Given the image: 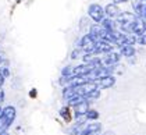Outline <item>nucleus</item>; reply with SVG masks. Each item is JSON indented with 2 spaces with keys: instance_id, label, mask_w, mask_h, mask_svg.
<instances>
[{
  "instance_id": "obj_1",
  "label": "nucleus",
  "mask_w": 146,
  "mask_h": 135,
  "mask_svg": "<svg viewBox=\"0 0 146 135\" xmlns=\"http://www.w3.org/2000/svg\"><path fill=\"white\" fill-rule=\"evenodd\" d=\"M15 118H17V107L14 104L3 106V110H1V114H0V132L10 131Z\"/></svg>"
},
{
  "instance_id": "obj_2",
  "label": "nucleus",
  "mask_w": 146,
  "mask_h": 135,
  "mask_svg": "<svg viewBox=\"0 0 146 135\" xmlns=\"http://www.w3.org/2000/svg\"><path fill=\"white\" fill-rule=\"evenodd\" d=\"M135 20H136V15L132 11L123 10V11L120 13V15L115 18L118 31H121L123 34H127V35L132 34V24H134Z\"/></svg>"
},
{
  "instance_id": "obj_3",
  "label": "nucleus",
  "mask_w": 146,
  "mask_h": 135,
  "mask_svg": "<svg viewBox=\"0 0 146 135\" xmlns=\"http://www.w3.org/2000/svg\"><path fill=\"white\" fill-rule=\"evenodd\" d=\"M86 15L89 17V20L95 24H100L106 18V13H104V6H102L100 3H90L86 10Z\"/></svg>"
},
{
  "instance_id": "obj_4",
  "label": "nucleus",
  "mask_w": 146,
  "mask_h": 135,
  "mask_svg": "<svg viewBox=\"0 0 146 135\" xmlns=\"http://www.w3.org/2000/svg\"><path fill=\"white\" fill-rule=\"evenodd\" d=\"M121 59L123 56L120 55L118 50H111L110 53L102 56V63H103V67H115L121 63Z\"/></svg>"
},
{
  "instance_id": "obj_5",
  "label": "nucleus",
  "mask_w": 146,
  "mask_h": 135,
  "mask_svg": "<svg viewBox=\"0 0 146 135\" xmlns=\"http://www.w3.org/2000/svg\"><path fill=\"white\" fill-rule=\"evenodd\" d=\"M131 11L146 23V0H131Z\"/></svg>"
},
{
  "instance_id": "obj_6",
  "label": "nucleus",
  "mask_w": 146,
  "mask_h": 135,
  "mask_svg": "<svg viewBox=\"0 0 146 135\" xmlns=\"http://www.w3.org/2000/svg\"><path fill=\"white\" fill-rule=\"evenodd\" d=\"M58 117L64 124H71L74 121V113H72V107H70L68 104H63L58 109Z\"/></svg>"
},
{
  "instance_id": "obj_7",
  "label": "nucleus",
  "mask_w": 146,
  "mask_h": 135,
  "mask_svg": "<svg viewBox=\"0 0 146 135\" xmlns=\"http://www.w3.org/2000/svg\"><path fill=\"white\" fill-rule=\"evenodd\" d=\"M111 50H114V46L109 42H104V41H98L95 49H93V55L95 56H104L107 53H110Z\"/></svg>"
},
{
  "instance_id": "obj_8",
  "label": "nucleus",
  "mask_w": 146,
  "mask_h": 135,
  "mask_svg": "<svg viewBox=\"0 0 146 135\" xmlns=\"http://www.w3.org/2000/svg\"><path fill=\"white\" fill-rule=\"evenodd\" d=\"M102 127L103 125L98 121H90L82 128L79 135H99L102 132Z\"/></svg>"
},
{
  "instance_id": "obj_9",
  "label": "nucleus",
  "mask_w": 146,
  "mask_h": 135,
  "mask_svg": "<svg viewBox=\"0 0 146 135\" xmlns=\"http://www.w3.org/2000/svg\"><path fill=\"white\" fill-rule=\"evenodd\" d=\"M95 82H96V85H98L99 89L104 90V89L113 88L115 85V82H117V78H115V75H106V77H102V78H99L98 81H95Z\"/></svg>"
},
{
  "instance_id": "obj_10",
  "label": "nucleus",
  "mask_w": 146,
  "mask_h": 135,
  "mask_svg": "<svg viewBox=\"0 0 146 135\" xmlns=\"http://www.w3.org/2000/svg\"><path fill=\"white\" fill-rule=\"evenodd\" d=\"M90 104H92V102H89L88 99H85L84 102H81L79 104H77L75 107H72L74 118H78V117L86 116V113L89 112V109H90Z\"/></svg>"
},
{
  "instance_id": "obj_11",
  "label": "nucleus",
  "mask_w": 146,
  "mask_h": 135,
  "mask_svg": "<svg viewBox=\"0 0 146 135\" xmlns=\"http://www.w3.org/2000/svg\"><path fill=\"white\" fill-rule=\"evenodd\" d=\"M123 11L121 10V7L118 6V4H115V3H107L106 6H104V13H106V17H109V18H117L118 15H120V13Z\"/></svg>"
},
{
  "instance_id": "obj_12",
  "label": "nucleus",
  "mask_w": 146,
  "mask_h": 135,
  "mask_svg": "<svg viewBox=\"0 0 146 135\" xmlns=\"http://www.w3.org/2000/svg\"><path fill=\"white\" fill-rule=\"evenodd\" d=\"M93 70H95V68L92 67L90 64H86V63H82V61H81L79 64H75V66H74V75H85V77H88Z\"/></svg>"
},
{
  "instance_id": "obj_13",
  "label": "nucleus",
  "mask_w": 146,
  "mask_h": 135,
  "mask_svg": "<svg viewBox=\"0 0 146 135\" xmlns=\"http://www.w3.org/2000/svg\"><path fill=\"white\" fill-rule=\"evenodd\" d=\"M117 50H118L120 55L123 57H125V59L134 57V56H136V53H138L136 47L132 45H123V46H120V47H117Z\"/></svg>"
},
{
  "instance_id": "obj_14",
  "label": "nucleus",
  "mask_w": 146,
  "mask_h": 135,
  "mask_svg": "<svg viewBox=\"0 0 146 135\" xmlns=\"http://www.w3.org/2000/svg\"><path fill=\"white\" fill-rule=\"evenodd\" d=\"M145 32H146V23L142 18L136 17V20H135L134 24H132V34H134L135 36H139V35L145 34Z\"/></svg>"
},
{
  "instance_id": "obj_15",
  "label": "nucleus",
  "mask_w": 146,
  "mask_h": 135,
  "mask_svg": "<svg viewBox=\"0 0 146 135\" xmlns=\"http://www.w3.org/2000/svg\"><path fill=\"white\" fill-rule=\"evenodd\" d=\"M85 125L81 123H75V121H72L71 124H68L67 130H66V132L67 135H79V132L82 131V128H84Z\"/></svg>"
},
{
  "instance_id": "obj_16",
  "label": "nucleus",
  "mask_w": 146,
  "mask_h": 135,
  "mask_svg": "<svg viewBox=\"0 0 146 135\" xmlns=\"http://www.w3.org/2000/svg\"><path fill=\"white\" fill-rule=\"evenodd\" d=\"M100 25L106 29V31H115V29H118L117 21H115L114 18H109V17H106V18L100 23Z\"/></svg>"
},
{
  "instance_id": "obj_17",
  "label": "nucleus",
  "mask_w": 146,
  "mask_h": 135,
  "mask_svg": "<svg viewBox=\"0 0 146 135\" xmlns=\"http://www.w3.org/2000/svg\"><path fill=\"white\" fill-rule=\"evenodd\" d=\"M74 75V66L72 64H66L64 67L61 68L60 71V77H64V78H71Z\"/></svg>"
},
{
  "instance_id": "obj_18",
  "label": "nucleus",
  "mask_w": 146,
  "mask_h": 135,
  "mask_svg": "<svg viewBox=\"0 0 146 135\" xmlns=\"http://www.w3.org/2000/svg\"><path fill=\"white\" fill-rule=\"evenodd\" d=\"M86 120H88V123H90V121H98L99 120V117H100V113L98 112L96 109H93V107H90L89 112L86 113Z\"/></svg>"
},
{
  "instance_id": "obj_19",
  "label": "nucleus",
  "mask_w": 146,
  "mask_h": 135,
  "mask_svg": "<svg viewBox=\"0 0 146 135\" xmlns=\"http://www.w3.org/2000/svg\"><path fill=\"white\" fill-rule=\"evenodd\" d=\"M82 56H84V50L79 49V47H74V49L71 50V53H70V59H71L72 61H78V60H81Z\"/></svg>"
},
{
  "instance_id": "obj_20",
  "label": "nucleus",
  "mask_w": 146,
  "mask_h": 135,
  "mask_svg": "<svg viewBox=\"0 0 146 135\" xmlns=\"http://www.w3.org/2000/svg\"><path fill=\"white\" fill-rule=\"evenodd\" d=\"M90 20H89V17L86 15V17H82L81 20H79V24H78V27H79V29H82L85 34L88 32V29H89V27H90Z\"/></svg>"
},
{
  "instance_id": "obj_21",
  "label": "nucleus",
  "mask_w": 146,
  "mask_h": 135,
  "mask_svg": "<svg viewBox=\"0 0 146 135\" xmlns=\"http://www.w3.org/2000/svg\"><path fill=\"white\" fill-rule=\"evenodd\" d=\"M100 98H102V89H99V88L95 89V90H92L89 95L86 96V99H88L89 102H92V103H93L95 100H99Z\"/></svg>"
},
{
  "instance_id": "obj_22",
  "label": "nucleus",
  "mask_w": 146,
  "mask_h": 135,
  "mask_svg": "<svg viewBox=\"0 0 146 135\" xmlns=\"http://www.w3.org/2000/svg\"><path fill=\"white\" fill-rule=\"evenodd\" d=\"M136 45L139 46H146V32L142 35H139V36H136Z\"/></svg>"
},
{
  "instance_id": "obj_23",
  "label": "nucleus",
  "mask_w": 146,
  "mask_h": 135,
  "mask_svg": "<svg viewBox=\"0 0 146 135\" xmlns=\"http://www.w3.org/2000/svg\"><path fill=\"white\" fill-rule=\"evenodd\" d=\"M10 60L7 59V57H3V59H0V70H3V68H10Z\"/></svg>"
},
{
  "instance_id": "obj_24",
  "label": "nucleus",
  "mask_w": 146,
  "mask_h": 135,
  "mask_svg": "<svg viewBox=\"0 0 146 135\" xmlns=\"http://www.w3.org/2000/svg\"><path fill=\"white\" fill-rule=\"evenodd\" d=\"M4 100H6V90L3 88H0V104L4 103Z\"/></svg>"
},
{
  "instance_id": "obj_25",
  "label": "nucleus",
  "mask_w": 146,
  "mask_h": 135,
  "mask_svg": "<svg viewBox=\"0 0 146 135\" xmlns=\"http://www.w3.org/2000/svg\"><path fill=\"white\" fill-rule=\"evenodd\" d=\"M36 96H38V89H36V88H32V89L29 90V98H31V99H35Z\"/></svg>"
},
{
  "instance_id": "obj_26",
  "label": "nucleus",
  "mask_w": 146,
  "mask_h": 135,
  "mask_svg": "<svg viewBox=\"0 0 146 135\" xmlns=\"http://www.w3.org/2000/svg\"><path fill=\"white\" fill-rule=\"evenodd\" d=\"M113 3H115V4H118V6H121V4H127V3H129L131 0H111Z\"/></svg>"
},
{
  "instance_id": "obj_27",
  "label": "nucleus",
  "mask_w": 146,
  "mask_h": 135,
  "mask_svg": "<svg viewBox=\"0 0 146 135\" xmlns=\"http://www.w3.org/2000/svg\"><path fill=\"white\" fill-rule=\"evenodd\" d=\"M127 61H128V64H131V66H134V64H136V56L129 57V59H127Z\"/></svg>"
},
{
  "instance_id": "obj_28",
  "label": "nucleus",
  "mask_w": 146,
  "mask_h": 135,
  "mask_svg": "<svg viewBox=\"0 0 146 135\" xmlns=\"http://www.w3.org/2000/svg\"><path fill=\"white\" fill-rule=\"evenodd\" d=\"M4 84H6V78H4V77L1 75V72H0V88H3Z\"/></svg>"
},
{
  "instance_id": "obj_29",
  "label": "nucleus",
  "mask_w": 146,
  "mask_h": 135,
  "mask_svg": "<svg viewBox=\"0 0 146 135\" xmlns=\"http://www.w3.org/2000/svg\"><path fill=\"white\" fill-rule=\"evenodd\" d=\"M3 57H6V56H4V50L0 47V59H3Z\"/></svg>"
},
{
  "instance_id": "obj_30",
  "label": "nucleus",
  "mask_w": 146,
  "mask_h": 135,
  "mask_svg": "<svg viewBox=\"0 0 146 135\" xmlns=\"http://www.w3.org/2000/svg\"><path fill=\"white\" fill-rule=\"evenodd\" d=\"M0 135H11V134H10V131H3V132H0Z\"/></svg>"
},
{
  "instance_id": "obj_31",
  "label": "nucleus",
  "mask_w": 146,
  "mask_h": 135,
  "mask_svg": "<svg viewBox=\"0 0 146 135\" xmlns=\"http://www.w3.org/2000/svg\"><path fill=\"white\" fill-rule=\"evenodd\" d=\"M1 110H3V106L0 104V114H1Z\"/></svg>"
}]
</instances>
